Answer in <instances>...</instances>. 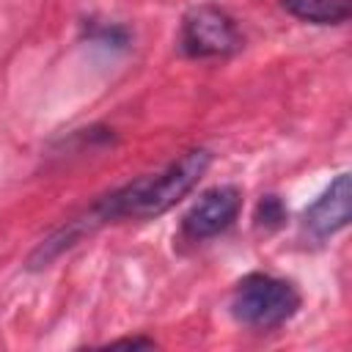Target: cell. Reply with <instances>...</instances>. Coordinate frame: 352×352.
<instances>
[{
    "instance_id": "obj_1",
    "label": "cell",
    "mask_w": 352,
    "mask_h": 352,
    "mask_svg": "<svg viewBox=\"0 0 352 352\" xmlns=\"http://www.w3.org/2000/svg\"><path fill=\"white\" fill-rule=\"evenodd\" d=\"M212 165V154L206 148H190L170 165H165L157 173L138 176L135 182L113 190L110 195L102 198L107 217L121 220H151L173 209L184 195L195 190V184L204 179V173Z\"/></svg>"
},
{
    "instance_id": "obj_2",
    "label": "cell",
    "mask_w": 352,
    "mask_h": 352,
    "mask_svg": "<svg viewBox=\"0 0 352 352\" xmlns=\"http://www.w3.org/2000/svg\"><path fill=\"white\" fill-rule=\"evenodd\" d=\"M300 302L302 300L294 283L267 275V272H250L236 283L228 311L234 322L242 327L275 330L300 311Z\"/></svg>"
},
{
    "instance_id": "obj_3",
    "label": "cell",
    "mask_w": 352,
    "mask_h": 352,
    "mask_svg": "<svg viewBox=\"0 0 352 352\" xmlns=\"http://www.w3.org/2000/svg\"><path fill=\"white\" fill-rule=\"evenodd\" d=\"M179 47L190 58H223L242 47V33L223 8L206 3L184 14Z\"/></svg>"
},
{
    "instance_id": "obj_4",
    "label": "cell",
    "mask_w": 352,
    "mask_h": 352,
    "mask_svg": "<svg viewBox=\"0 0 352 352\" xmlns=\"http://www.w3.org/2000/svg\"><path fill=\"white\" fill-rule=\"evenodd\" d=\"M242 209V192L234 184H217L198 195V201L182 217V231L192 242L212 239L234 226Z\"/></svg>"
},
{
    "instance_id": "obj_5",
    "label": "cell",
    "mask_w": 352,
    "mask_h": 352,
    "mask_svg": "<svg viewBox=\"0 0 352 352\" xmlns=\"http://www.w3.org/2000/svg\"><path fill=\"white\" fill-rule=\"evenodd\" d=\"M349 212H352V190H349V173H338L330 187L305 209L302 214V226L311 236L316 239H327L333 234H338L346 223H349Z\"/></svg>"
},
{
    "instance_id": "obj_6",
    "label": "cell",
    "mask_w": 352,
    "mask_h": 352,
    "mask_svg": "<svg viewBox=\"0 0 352 352\" xmlns=\"http://www.w3.org/2000/svg\"><path fill=\"white\" fill-rule=\"evenodd\" d=\"M280 6L311 25H341L352 11V0H280Z\"/></svg>"
},
{
    "instance_id": "obj_7",
    "label": "cell",
    "mask_w": 352,
    "mask_h": 352,
    "mask_svg": "<svg viewBox=\"0 0 352 352\" xmlns=\"http://www.w3.org/2000/svg\"><path fill=\"white\" fill-rule=\"evenodd\" d=\"M283 220H286V209H283L280 198L278 195H264L258 201V206H256V226L264 228V231H272Z\"/></svg>"
},
{
    "instance_id": "obj_8",
    "label": "cell",
    "mask_w": 352,
    "mask_h": 352,
    "mask_svg": "<svg viewBox=\"0 0 352 352\" xmlns=\"http://www.w3.org/2000/svg\"><path fill=\"white\" fill-rule=\"evenodd\" d=\"M110 346H132V349L146 346V349H151V346H154V341H151V338H118V341H113Z\"/></svg>"
}]
</instances>
